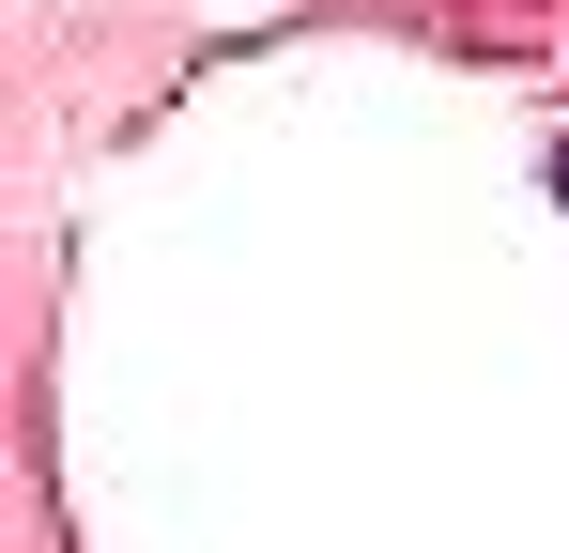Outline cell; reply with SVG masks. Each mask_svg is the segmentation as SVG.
<instances>
[{"mask_svg": "<svg viewBox=\"0 0 569 553\" xmlns=\"http://www.w3.org/2000/svg\"><path fill=\"white\" fill-rule=\"evenodd\" d=\"M555 200H569V139H555Z\"/></svg>", "mask_w": 569, "mask_h": 553, "instance_id": "1", "label": "cell"}]
</instances>
